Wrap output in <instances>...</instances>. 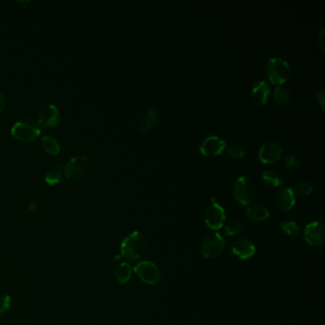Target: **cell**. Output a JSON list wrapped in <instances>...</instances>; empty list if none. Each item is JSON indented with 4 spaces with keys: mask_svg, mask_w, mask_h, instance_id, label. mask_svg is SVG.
I'll return each mask as SVG.
<instances>
[{
    "mask_svg": "<svg viewBox=\"0 0 325 325\" xmlns=\"http://www.w3.org/2000/svg\"><path fill=\"white\" fill-rule=\"evenodd\" d=\"M295 191L300 196H309L314 191V187L307 182H302L295 187Z\"/></svg>",
    "mask_w": 325,
    "mask_h": 325,
    "instance_id": "484cf974",
    "label": "cell"
},
{
    "mask_svg": "<svg viewBox=\"0 0 325 325\" xmlns=\"http://www.w3.org/2000/svg\"><path fill=\"white\" fill-rule=\"evenodd\" d=\"M251 94H252L253 100L257 104L262 105V106L266 105L271 95L270 87L267 84L266 81L260 80L254 84L251 90Z\"/></svg>",
    "mask_w": 325,
    "mask_h": 325,
    "instance_id": "9a60e30c",
    "label": "cell"
},
{
    "mask_svg": "<svg viewBox=\"0 0 325 325\" xmlns=\"http://www.w3.org/2000/svg\"><path fill=\"white\" fill-rule=\"evenodd\" d=\"M275 99L280 105H285L290 100V94L285 88L279 86L275 90Z\"/></svg>",
    "mask_w": 325,
    "mask_h": 325,
    "instance_id": "cb8c5ba5",
    "label": "cell"
},
{
    "mask_svg": "<svg viewBox=\"0 0 325 325\" xmlns=\"http://www.w3.org/2000/svg\"><path fill=\"white\" fill-rule=\"evenodd\" d=\"M60 120V110L58 107L53 104L42 107L39 113V122L45 128L56 126Z\"/></svg>",
    "mask_w": 325,
    "mask_h": 325,
    "instance_id": "7c38bea8",
    "label": "cell"
},
{
    "mask_svg": "<svg viewBox=\"0 0 325 325\" xmlns=\"http://www.w3.org/2000/svg\"><path fill=\"white\" fill-rule=\"evenodd\" d=\"M317 44L319 46L320 50H324L325 49V31L324 29H322L320 32H319L318 36H317Z\"/></svg>",
    "mask_w": 325,
    "mask_h": 325,
    "instance_id": "f1b7e54d",
    "label": "cell"
},
{
    "mask_svg": "<svg viewBox=\"0 0 325 325\" xmlns=\"http://www.w3.org/2000/svg\"><path fill=\"white\" fill-rule=\"evenodd\" d=\"M246 216L255 222H261L269 219L270 212L264 206L253 205L247 208Z\"/></svg>",
    "mask_w": 325,
    "mask_h": 325,
    "instance_id": "2e32d148",
    "label": "cell"
},
{
    "mask_svg": "<svg viewBox=\"0 0 325 325\" xmlns=\"http://www.w3.org/2000/svg\"><path fill=\"white\" fill-rule=\"evenodd\" d=\"M268 80L274 85H281L289 79L290 66L288 62L282 59L275 58L269 60L265 68Z\"/></svg>",
    "mask_w": 325,
    "mask_h": 325,
    "instance_id": "7a4b0ae2",
    "label": "cell"
},
{
    "mask_svg": "<svg viewBox=\"0 0 325 325\" xmlns=\"http://www.w3.org/2000/svg\"><path fill=\"white\" fill-rule=\"evenodd\" d=\"M317 98V102L319 104V106L321 107V109H324L325 105V94L322 91H320L319 93H317L316 95Z\"/></svg>",
    "mask_w": 325,
    "mask_h": 325,
    "instance_id": "f546056e",
    "label": "cell"
},
{
    "mask_svg": "<svg viewBox=\"0 0 325 325\" xmlns=\"http://www.w3.org/2000/svg\"><path fill=\"white\" fill-rule=\"evenodd\" d=\"M5 105H6V100H5V98H4V95H3L2 93H0V113L4 110Z\"/></svg>",
    "mask_w": 325,
    "mask_h": 325,
    "instance_id": "4dcf8cb0",
    "label": "cell"
},
{
    "mask_svg": "<svg viewBox=\"0 0 325 325\" xmlns=\"http://www.w3.org/2000/svg\"><path fill=\"white\" fill-rule=\"evenodd\" d=\"M261 179L264 184L269 187H279L283 184V179L279 173L268 170L261 175Z\"/></svg>",
    "mask_w": 325,
    "mask_h": 325,
    "instance_id": "d6986e66",
    "label": "cell"
},
{
    "mask_svg": "<svg viewBox=\"0 0 325 325\" xmlns=\"http://www.w3.org/2000/svg\"><path fill=\"white\" fill-rule=\"evenodd\" d=\"M241 228H242V222L239 219H234L229 221L224 226V234L228 237H232L236 234H238L241 230Z\"/></svg>",
    "mask_w": 325,
    "mask_h": 325,
    "instance_id": "603a6c76",
    "label": "cell"
},
{
    "mask_svg": "<svg viewBox=\"0 0 325 325\" xmlns=\"http://www.w3.org/2000/svg\"><path fill=\"white\" fill-rule=\"evenodd\" d=\"M158 120H159V113L156 110H150L140 124V132L142 133H149L151 129L156 125Z\"/></svg>",
    "mask_w": 325,
    "mask_h": 325,
    "instance_id": "ac0fdd59",
    "label": "cell"
},
{
    "mask_svg": "<svg viewBox=\"0 0 325 325\" xmlns=\"http://www.w3.org/2000/svg\"><path fill=\"white\" fill-rule=\"evenodd\" d=\"M283 162H284V165H285L286 168H288V169L298 170L299 168V166H300L299 160H298L295 156H288V157H286L284 160H283Z\"/></svg>",
    "mask_w": 325,
    "mask_h": 325,
    "instance_id": "4316f807",
    "label": "cell"
},
{
    "mask_svg": "<svg viewBox=\"0 0 325 325\" xmlns=\"http://www.w3.org/2000/svg\"><path fill=\"white\" fill-rule=\"evenodd\" d=\"M303 239L311 246H322L325 242V228L319 221H313L305 226Z\"/></svg>",
    "mask_w": 325,
    "mask_h": 325,
    "instance_id": "9c48e42d",
    "label": "cell"
},
{
    "mask_svg": "<svg viewBox=\"0 0 325 325\" xmlns=\"http://www.w3.org/2000/svg\"><path fill=\"white\" fill-rule=\"evenodd\" d=\"M206 225L212 230H219L224 226L226 220V214L223 207L217 202L215 198L211 199V205L206 210Z\"/></svg>",
    "mask_w": 325,
    "mask_h": 325,
    "instance_id": "8992f818",
    "label": "cell"
},
{
    "mask_svg": "<svg viewBox=\"0 0 325 325\" xmlns=\"http://www.w3.org/2000/svg\"><path fill=\"white\" fill-rule=\"evenodd\" d=\"M147 239L140 231H133L122 240L120 245V254L116 259H127L137 260L146 252Z\"/></svg>",
    "mask_w": 325,
    "mask_h": 325,
    "instance_id": "6da1fadb",
    "label": "cell"
},
{
    "mask_svg": "<svg viewBox=\"0 0 325 325\" xmlns=\"http://www.w3.org/2000/svg\"><path fill=\"white\" fill-rule=\"evenodd\" d=\"M276 205L281 211H290L293 207L296 204V199H295V193L291 188H283L280 191L277 193L276 198H275Z\"/></svg>",
    "mask_w": 325,
    "mask_h": 325,
    "instance_id": "4fadbf2b",
    "label": "cell"
},
{
    "mask_svg": "<svg viewBox=\"0 0 325 325\" xmlns=\"http://www.w3.org/2000/svg\"><path fill=\"white\" fill-rule=\"evenodd\" d=\"M11 303H12V299L10 296L8 295L0 296V314L8 311L11 307Z\"/></svg>",
    "mask_w": 325,
    "mask_h": 325,
    "instance_id": "83f0119b",
    "label": "cell"
},
{
    "mask_svg": "<svg viewBox=\"0 0 325 325\" xmlns=\"http://www.w3.org/2000/svg\"><path fill=\"white\" fill-rule=\"evenodd\" d=\"M89 167V160L85 156H77L67 163L64 167V174L68 179L78 180L81 179Z\"/></svg>",
    "mask_w": 325,
    "mask_h": 325,
    "instance_id": "ba28073f",
    "label": "cell"
},
{
    "mask_svg": "<svg viewBox=\"0 0 325 325\" xmlns=\"http://www.w3.org/2000/svg\"><path fill=\"white\" fill-rule=\"evenodd\" d=\"M234 196L240 204H251L256 196V191L252 182L245 177L239 178L234 186Z\"/></svg>",
    "mask_w": 325,
    "mask_h": 325,
    "instance_id": "52a82bcc",
    "label": "cell"
},
{
    "mask_svg": "<svg viewBox=\"0 0 325 325\" xmlns=\"http://www.w3.org/2000/svg\"><path fill=\"white\" fill-rule=\"evenodd\" d=\"M228 154L236 160H241L245 156V149L240 146H230L228 148Z\"/></svg>",
    "mask_w": 325,
    "mask_h": 325,
    "instance_id": "d4e9b609",
    "label": "cell"
},
{
    "mask_svg": "<svg viewBox=\"0 0 325 325\" xmlns=\"http://www.w3.org/2000/svg\"><path fill=\"white\" fill-rule=\"evenodd\" d=\"M62 180V171L60 167H54L52 170L47 173L45 176V181L50 185L59 184Z\"/></svg>",
    "mask_w": 325,
    "mask_h": 325,
    "instance_id": "44dd1931",
    "label": "cell"
},
{
    "mask_svg": "<svg viewBox=\"0 0 325 325\" xmlns=\"http://www.w3.org/2000/svg\"><path fill=\"white\" fill-rule=\"evenodd\" d=\"M114 275H116V279L118 280V282L121 285H123L131 279V277H132V268H131V266H130L129 263L122 262V263H120V265L117 267Z\"/></svg>",
    "mask_w": 325,
    "mask_h": 325,
    "instance_id": "e0dca14e",
    "label": "cell"
},
{
    "mask_svg": "<svg viewBox=\"0 0 325 325\" xmlns=\"http://www.w3.org/2000/svg\"><path fill=\"white\" fill-rule=\"evenodd\" d=\"M225 140L219 137L211 136L206 138L200 145V153L206 157H216L223 152L226 148Z\"/></svg>",
    "mask_w": 325,
    "mask_h": 325,
    "instance_id": "30bf717a",
    "label": "cell"
},
{
    "mask_svg": "<svg viewBox=\"0 0 325 325\" xmlns=\"http://www.w3.org/2000/svg\"><path fill=\"white\" fill-rule=\"evenodd\" d=\"M225 247V240L218 232L206 235L201 243V254L205 259H216L221 255Z\"/></svg>",
    "mask_w": 325,
    "mask_h": 325,
    "instance_id": "277c9868",
    "label": "cell"
},
{
    "mask_svg": "<svg viewBox=\"0 0 325 325\" xmlns=\"http://www.w3.org/2000/svg\"><path fill=\"white\" fill-rule=\"evenodd\" d=\"M280 228H281L282 232L286 234L287 236H290V237H297L299 234V225L296 221H293V220L282 222L280 225Z\"/></svg>",
    "mask_w": 325,
    "mask_h": 325,
    "instance_id": "7402d4cb",
    "label": "cell"
},
{
    "mask_svg": "<svg viewBox=\"0 0 325 325\" xmlns=\"http://www.w3.org/2000/svg\"><path fill=\"white\" fill-rule=\"evenodd\" d=\"M232 253L239 259H249L255 255L256 247L248 239H239L233 244Z\"/></svg>",
    "mask_w": 325,
    "mask_h": 325,
    "instance_id": "5bb4252c",
    "label": "cell"
},
{
    "mask_svg": "<svg viewBox=\"0 0 325 325\" xmlns=\"http://www.w3.org/2000/svg\"><path fill=\"white\" fill-rule=\"evenodd\" d=\"M11 133L16 140L33 141L40 137V124L33 120H20L12 127Z\"/></svg>",
    "mask_w": 325,
    "mask_h": 325,
    "instance_id": "3957f363",
    "label": "cell"
},
{
    "mask_svg": "<svg viewBox=\"0 0 325 325\" xmlns=\"http://www.w3.org/2000/svg\"><path fill=\"white\" fill-rule=\"evenodd\" d=\"M41 145L44 148V150L46 151L47 153L51 154V155H58L60 153V144L52 137L46 136V137L42 138Z\"/></svg>",
    "mask_w": 325,
    "mask_h": 325,
    "instance_id": "ffe728a7",
    "label": "cell"
},
{
    "mask_svg": "<svg viewBox=\"0 0 325 325\" xmlns=\"http://www.w3.org/2000/svg\"><path fill=\"white\" fill-rule=\"evenodd\" d=\"M133 272L141 281L146 284L155 285L160 281V269L152 261H140L133 267Z\"/></svg>",
    "mask_w": 325,
    "mask_h": 325,
    "instance_id": "5b68a950",
    "label": "cell"
},
{
    "mask_svg": "<svg viewBox=\"0 0 325 325\" xmlns=\"http://www.w3.org/2000/svg\"><path fill=\"white\" fill-rule=\"evenodd\" d=\"M282 149L278 143L269 141L264 143L259 150V160L262 163L271 164L275 163L281 158Z\"/></svg>",
    "mask_w": 325,
    "mask_h": 325,
    "instance_id": "8fae6325",
    "label": "cell"
}]
</instances>
